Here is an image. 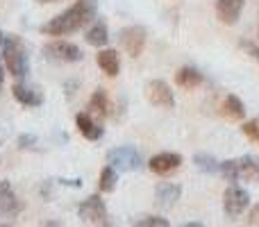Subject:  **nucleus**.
<instances>
[{
	"label": "nucleus",
	"instance_id": "obj_18",
	"mask_svg": "<svg viewBox=\"0 0 259 227\" xmlns=\"http://www.w3.org/2000/svg\"><path fill=\"white\" fill-rule=\"evenodd\" d=\"M107 41H109L107 25H105L103 21L94 23V25L89 27V32H87V43L94 46V48H103V46H107Z\"/></svg>",
	"mask_w": 259,
	"mask_h": 227
},
{
	"label": "nucleus",
	"instance_id": "obj_9",
	"mask_svg": "<svg viewBox=\"0 0 259 227\" xmlns=\"http://www.w3.org/2000/svg\"><path fill=\"white\" fill-rule=\"evenodd\" d=\"M121 46L123 50L130 55V57H139L146 48V30L139 25H130V27H123L121 30Z\"/></svg>",
	"mask_w": 259,
	"mask_h": 227
},
{
	"label": "nucleus",
	"instance_id": "obj_15",
	"mask_svg": "<svg viewBox=\"0 0 259 227\" xmlns=\"http://www.w3.org/2000/svg\"><path fill=\"white\" fill-rule=\"evenodd\" d=\"M96 64L100 66V71L109 77H116L118 71H121V59H118V53L112 48H103L98 55H96Z\"/></svg>",
	"mask_w": 259,
	"mask_h": 227
},
{
	"label": "nucleus",
	"instance_id": "obj_16",
	"mask_svg": "<svg viewBox=\"0 0 259 227\" xmlns=\"http://www.w3.org/2000/svg\"><path fill=\"white\" fill-rule=\"evenodd\" d=\"M202 82H205V75L191 66H184L175 73V84H178L180 89H198Z\"/></svg>",
	"mask_w": 259,
	"mask_h": 227
},
{
	"label": "nucleus",
	"instance_id": "obj_14",
	"mask_svg": "<svg viewBox=\"0 0 259 227\" xmlns=\"http://www.w3.org/2000/svg\"><path fill=\"white\" fill-rule=\"evenodd\" d=\"M75 125H77V132H80L84 139H89V141H98V139H103V134H105V127L100 123H96V120L91 118V114H77Z\"/></svg>",
	"mask_w": 259,
	"mask_h": 227
},
{
	"label": "nucleus",
	"instance_id": "obj_10",
	"mask_svg": "<svg viewBox=\"0 0 259 227\" xmlns=\"http://www.w3.org/2000/svg\"><path fill=\"white\" fill-rule=\"evenodd\" d=\"M180 166H182V155H178V152H159L148 161V168L155 175H161V177L180 170Z\"/></svg>",
	"mask_w": 259,
	"mask_h": 227
},
{
	"label": "nucleus",
	"instance_id": "obj_29",
	"mask_svg": "<svg viewBox=\"0 0 259 227\" xmlns=\"http://www.w3.org/2000/svg\"><path fill=\"white\" fill-rule=\"evenodd\" d=\"M3 41H5V34H3V32H0V46H3Z\"/></svg>",
	"mask_w": 259,
	"mask_h": 227
},
{
	"label": "nucleus",
	"instance_id": "obj_21",
	"mask_svg": "<svg viewBox=\"0 0 259 227\" xmlns=\"http://www.w3.org/2000/svg\"><path fill=\"white\" fill-rule=\"evenodd\" d=\"M116 182H118V173L114 166H105L100 170V177H98V189L103 193H112L116 189Z\"/></svg>",
	"mask_w": 259,
	"mask_h": 227
},
{
	"label": "nucleus",
	"instance_id": "obj_6",
	"mask_svg": "<svg viewBox=\"0 0 259 227\" xmlns=\"http://www.w3.org/2000/svg\"><path fill=\"white\" fill-rule=\"evenodd\" d=\"M248 205H250V196H248V191H243V189L237 187V184H232V187L225 189L223 211L230 216V218H239V216L248 209Z\"/></svg>",
	"mask_w": 259,
	"mask_h": 227
},
{
	"label": "nucleus",
	"instance_id": "obj_17",
	"mask_svg": "<svg viewBox=\"0 0 259 227\" xmlns=\"http://www.w3.org/2000/svg\"><path fill=\"white\" fill-rule=\"evenodd\" d=\"M221 114L228 120H243L246 118V107H243V103L237 96H228L223 100V105H221Z\"/></svg>",
	"mask_w": 259,
	"mask_h": 227
},
{
	"label": "nucleus",
	"instance_id": "obj_30",
	"mask_svg": "<svg viewBox=\"0 0 259 227\" xmlns=\"http://www.w3.org/2000/svg\"><path fill=\"white\" fill-rule=\"evenodd\" d=\"M257 36H259V30H257Z\"/></svg>",
	"mask_w": 259,
	"mask_h": 227
},
{
	"label": "nucleus",
	"instance_id": "obj_3",
	"mask_svg": "<svg viewBox=\"0 0 259 227\" xmlns=\"http://www.w3.org/2000/svg\"><path fill=\"white\" fill-rule=\"evenodd\" d=\"M221 175L230 182H239V179H250L259 182V157L246 155L239 159L221 161Z\"/></svg>",
	"mask_w": 259,
	"mask_h": 227
},
{
	"label": "nucleus",
	"instance_id": "obj_22",
	"mask_svg": "<svg viewBox=\"0 0 259 227\" xmlns=\"http://www.w3.org/2000/svg\"><path fill=\"white\" fill-rule=\"evenodd\" d=\"M193 164L202 170V173L211 175V173H221V161H216L211 155H196L193 157Z\"/></svg>",
	"mask_w": 259,
	"mask_h": 227
},
{
	"label": "nucleus",
	"instance_id": "obj_26",
	"mask_svg": "<svg viewBox=\"0 0 259 227\" xmlns=\"http://www.w3.org/2000/svg\"><path fill=\"white\" fill-rule=\"evenodd\" d=\"M3 84H5V62L0 59V91H3Z\"/></svg>",
	"mask_w": 259,
	"mask_h": 227
},
{
	"label": "nucleus",
	"instance_id": "obj_13",
	"mask_svg": "<svg viewBox=\"0 0 259 227\" xmlns=\"http://www.w3.org/2000/svg\"><path fill=\"white\" fill-rule=\"evenodd\" d=\"M12 94L23 107H41V105H44L41 91L34 89V86H30V84H25V82H16V84L12 86Z\"/></svg>",
	"mask_w": 259,
	"mask_h": 227
},
{
	"label": "nucleus",
	"instance_id": "obj_8",
	"mask_svg": "<svg viewBox=\"0 0 259 227\" xmlns=\"http://www.w3.org/2000/svg\"><path fill=\"white\" fill-rule=\"evenodd\" d=\"M146 98L150 105L161 109H173L175 107V96L170 91V86L164 80H150L146 84Z\"/></svg>",
	"mask_w": 259,
	"mask_h": 227
},
{
	"label": "nucleus",
	"instance_id": "obj_28",
	"mask_svg": "<svg viewBox=\"0 0 259 227\" xmlns=\"http://www.w3.org/2000/svg\"><path fill=\"white\" fill-rule=\"evenodd\" d=\"M36 3H41V5H46V3H55V0H36Z\"/></svg>",
	"mask_w": 259,
	"mask_h": 227
},
{
	"label": "nucleus",
	"instance_id": "obj_23",
	"mask_svg": "<svg viewBox=\"0 0 259 227\" xmlns=\"http://www.w3.org/2000/svg\"><path fill=\"white\" fill-rule=\"evenodd\" d=\"M241 132H243V137H246L248 141H252V143H257L259 146V116L257 118H250L248 123H243Z\"/></svg>",
	"mask_w": 259,
	"mask_h": 227
},
{
	"label": "nucleus",
	"instance_id": "obj_5",
	"mask_svg": "<svg viewBox=\"0 0 259 227\" xmlns=\"http://www.w3.org/2000/svg\"><path fill=\"white\" fill-rule=\"evenodd\" d=\"M77 214H80V218L89 225H109L107 207H105V202L100 196H89L80 207H77Z\"/></svg>",
	"mask_w": 259,
	"mask_h": 227
},
{
	"label": "nucleus",
	"instance_id": "obj_19",
	"mask_svg": "<svg viewBox=\"0 0 259 227\" xmlns=\"http://www.w3.org/2000/svg\"><path fill=\"white\" fill-rule=\"evenodd\" d=\"M89 112L94 116H98V118H107L109 116V98L103 89L94 91V96L89 100Z\"/></svg>",
	"mask_w": 259,
	"mask_h": 227
},
{
	"label": "nucleus",
	"instance_id": "obj_11",
	"mask_svg": "<svg viewBox=\"0 0 259 227\" xmlns=\"http://www.w3.org/2000/svg\"><path fill=\"white\" fill-rule=\"evenodd\" d=\"M23 205L21 200H18L16 191L12 189V184L9 182H0V216H5V218H16L18 214H21Z\"/></svg>",
	"mask_w": 259,
	"mask_h": 227
},
{
	"label": "nucleus",
	"instance_id": "obj_4",
	"mask_svg": "<svg viewBox=\"0 0 259 227\" xmlns=\"http://www.w3.org/2000/svg\"><path fill=\"white\" fill-rule=\"evenodd\" d=\"M107 164L114 166L121 173H130V170H139L141 166V155H139L137 148L132 146H121L114 148V150L107 152Z\"/></svg>",
	"mask_w": 259,
	"mask_h": 227
},
{
	"label": "nucleus",
	"instance_id": "obj_2",
	"mask_svg": "<svg viewBox=\"0 0 259 227\" xmlns=\"http://www.w3.org/2000/svg\"><path fill=\"white\" fill-rule=\"evenodd\" d=\"M3 62L5 68L12 73L14 77L23 80V77L30 73V62H27V50L23 46V41L16 34L5 36L3 41Z\"/></svg>",
	"mask_w": 259,
	"mask_h": 227
},
{
	"label": "nucleus",
	"instance_id": "obj_24",
	"mask_svg": "<svg viewBox=\"0 0 259 227\" xmlns=\"http://www.w3.org/2000/svg\"><path fill=\"white\" fill-rule=\"evenodd\" d=\"M134 227H168L170 223L166 218H159V216H143V218H137L132 223Z\"/></svg>",
	"mask_w": 259,
	"mask_h": 227
},
{
	"label": "nucleus",
	"instance_id": "obj_1",
	"mask_svg": "<svg viewBox=\"0 0 259 227\" xmlns=\"http://www.w3.org/2000/svg\"><path fill=\"white\" fill-rule=\"evenodd\" d=\"M96 12H98V3H96V0H77L66 12L50 18V21L41 27V32L48 36H68V34H73V32H80L84 25H89L96 18Z\"/></svg>",
	"mask_w": 259,
	"mask_h": 227
},
{
	"label": "nucleus",
	"instance_id": "obj_12",
	"mask_svg": "<svg viewBox=\"0 0 259 227\" xmlns=\"http://www.w3.org/2000/svg\"><path fill=\"white\" fill-rule=\"evenodd\" d=\"M246 0H216V16L223 25H234L243 12Z\"/></svg>",
	"mask_w": 259,
	"mask_h": 227
},
{
	"label": "nucleus",
	"instance_id": "obj_27",
	"mask_svg": "<svg viewBox=\"0 0 259 227\" xmlns=\"http://www.w3.org/2000/svg\"><path fill=\"white\" fill-rule=\"evenodd\" d=\"M250 55H252V57H255L257 62H259V48H250Z\"/></svg>",
	"mask_w": 259,
	"mask_h": 227
},
{
	"label": "nucleus",
	"instance_id": "obj_7",
	"mask_svg": "<svg viewBox=\"0 0 259 227\" xmlns=\"http://www.w3.org/2000/svg\"><path fill=\"white\" fill-rule=\"evenodd\" d=\"M44 55L53 62L62 64H75L82 59V50L75 43H68V41H53V43L44 46Z\"/></svg>",
	"mask_w": 259,
	"mask_h": 227
},
{
	"label": "nucleus",
	"instance_id": "obj_20",
	"mask_svg": "<svg viewBox=\"0 0 259 227\" xmlns=\"http://www.w3.org/2000/svg\"><path fill=\"white\" fill-rule=\"evenodd\" d=\"M180 196H182V189L175 187V184H161V187L157 189V200L164 207H173L175 202L180 200Z\"/></svg>",
	"mask_w": 259,
	"mask_h": 227
},
{
	"label": "nucleus",
	"instance_id": "obj_25",
	"mask_svg": "<svg viewBox=\"0 0 259 227\" xmlns=\"http://www.w3.org/2000/svg\"><path fill=\"white\" fill-rule=\"evenodd\" d=\"M248 225H259V205H255L248 214Z\"/></svg>",
	"mask_w": 259,
	"mask_h": 227
}]
</instances>
